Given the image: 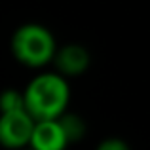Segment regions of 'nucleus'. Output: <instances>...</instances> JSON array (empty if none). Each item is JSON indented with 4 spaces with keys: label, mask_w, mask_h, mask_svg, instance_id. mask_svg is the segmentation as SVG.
Returning <instances> with one entry per match:
<instances>
[{
    "label": "nucleus",
    "mask_w": 150,
    "mask_h": 150,
    "mask_svg": "<svg viewBox=\"0 0 150 150\" xmlns=\"http://www.w3.org/2000/svg\"><path fill=\"white\" fill-rule=\"evenodd\" d=\"M23 93V108L33 122L57 120L67 112L70 101L69 82L57 72H44L34 76Z\"/></svg>",
    "instance_id": "1"
},
{
    "label": "nucleus",
    "mask_w": 150,
    "mask_h": 150,
    "mask_svg": "<svg viewBox=\"0 0 150 150\" xmlns=\"http://www.w3.org/2000/svg\"><path fill=\"white\" fill-rule=\"evenodd\" d=\"M57 50L53 34L50 29L38 23H25L21 25L11 36V53L21 65L30 69H40V67L51 63Z\"/></svg>",
    "instance_id": "2"
},
{
    "label": "nucleus",
    "mask_w": 150,
    "mask_h": 150,
    "mask_svg": "<svg viewBox=\"0 0 150 150\" xmlns=\"http://www.w3.org/2000/svg\"><path fill=\"white\" fill-rule=\"evenodd\" d=\"M34 122L25 110L0 114V146L8 150H25L29 146Z\"/></svg>",
    "instance_id": "3"
},
{
    "label": "nucleus",
    "mask_w": 150,
    "mask_h": 150,
    "mask_svg": "<svg viewBox=\"0 0 150 150\" xmlns=\"http://www.w3.org/2000/svg\"><path fill=\"white\" fill-rule=\"evenodd\" d=\"M55 65L59 76H80L89 69V51L80 44H67L55 50V55L51 59Z\"/></svg>",
    "instance_id": "4"
},
{
    "label": "nucleus",
    "mask_w": 150,
    "mask_h": 150,
    "mask_svg": "<svg viewBox=\"0 0 150 150\" xmlns=\"http://www.w3.org/2000/svg\"><path fill=\"white\" fill-rule=\"evenodd\" d=\"M67 146H69L67 137L57 120L34 122L29 146H27L29 150H65Z\"/></svg>",
    "instance_id": "5"
},
{
    "label": "nucleus",
    "mask_w": 150,
    "mask_h": 150,
    "mask_svg": "<svg viewBox=\"0 0 150 150\" xmlns=\"http://www.w3.org/2000/svg\"><path fill=\"white\" fill-rule=\"evenodd\" d=\"M59 125H61L63 133L67 137V143H78L84 139L86 135V122L82 120L78 114H63L61 118H57Z\"/></svg>",
    "instance_id": "6"
},
{
    "label": "nucleus",
    "mask_w": 150,
    "mask_h": 150,
    "mask_svg": "<svg viewBox=\"0 0 150 150\" xmlns=\"http://www.w3.org/2000/svg\"><path fill=\"white\" fill-rule=\"evenodd\" d=\"M13 110H25L23 108V93L17 89H4L0 93V114L13 112Z\"/></svg>",
    "instance_id": "7"
},
{
    "label": "nucleus",
    "mask_w": 150,
    "mask_h": 150,
    "mask_svg": "<svg viewBox=\"0 0 150 150\" xmlns=\"http://www.w3.org/2000/svg\"><path fill=\"white\" fill-rule=\"evenodd\" d=\"M95 150H131V148H129V144L125 141L112 137V139H105L103 143H99V146Z\"/></svg>",
    "instance_id": "8"
},
{
    "label": "nucleus",
    "mask_w": 150,
    "mask_h": 150,
    "mask_svg": "<svg viewBox=\"0 0 150 150\" xmlns=\"http://www.w3.org/2000/svg\"><path fill=\"white\" fill-rule=\"evenodd\" d=\"M25 150H29V148H25Z\"/></svg>",
    "instance_id": "9"
}]
</instances>
